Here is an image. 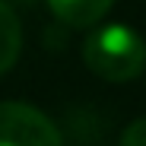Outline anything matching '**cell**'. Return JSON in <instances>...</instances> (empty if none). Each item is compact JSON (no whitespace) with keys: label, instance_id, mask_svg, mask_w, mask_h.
<instances>
[{"label":"cell","instance_id":"6da1fadb","mask_svg":"<svg viewBox=\"0 0 146 146\" xmlns=\"http://www.w3.org/2000/svg\"><path fill=\"white\" fill-rule=\"evenodd\" d=\"M83 60L99 80L127 83L146 70V41L137 29L111 22L92 29L83 41Z\"/></svg>","mask_w":146,"mask_h":146},{"label":"cell","instance_id":"7a4b0ae2","mask_svg":"<svg viewBox=\"0 0 146 146\" xmlns=\"http://www.w3.org/2000/svg\"><path fill=\"white\" fill-rule=\"evenodd\" d=\"M0 146H64V137L35 105L0 102Z\"/></svg>","mask_w":146,"mask_h":146},{"label":"cell","instance_id":"3957f363","mask_svg":"<svg viewBox=\"0 0 146 146\" xmlns=\"http://www.w3.org/2000/svg\"><path fill=\"white\" fill-rule=\"evenodd\" d=\"M64 26L70 29H92L95 22H102L105 13L111 10L114 0H44Z\"/></svg>","mask_w":146,"mask_h":146},{"label":"cell","instance_id":"277c9868","mask_svg":"<svg viewBox=\"0 0 146 146\" xmlns=\"http://www.w3.org/2000/svg\"><path fill=\"white\" fill-rule=\"evenodd\" d=\"M22 51V26H19V16L0 0V76L7 70H13V64L19 60Z\"/></svg>","mask_w":146,"mask_h":146},{"label":"cell","instance_id":"5b68a950","mask_svg":"<svg viewBox=\"0 0 146 146\" xmlns=\"http://www.w3.org/2000/svg\"><path fill=\"white\" fill-rule=\"evenodd\" d=\"M121 146H146V117L133 121V124L121 133Z\"/></svg>","mask_w":146,"mask_h":146}]
</instances>
